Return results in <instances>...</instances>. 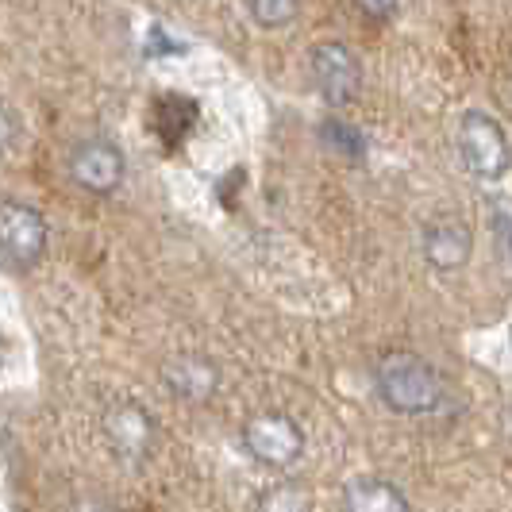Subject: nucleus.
<instances>
[{"label":"nucleus","mask_w":512,"mask_h":512,"mask_svg":"<svg viewBox=\"0 0 512 512\" xmlns=\"http://www.w3.org/2000/svg\"><path fill=\"white\" fill-rule=\"evenodd\" d=\"M343 512H412L405 489L385 478H355L343 493Z\"/></svg>","instance_id":"9d476101"},{"label":"nucleus","mask_w":512,"mask_h":512,"mask_svg":"<svg viewBox=\"0 0 512 512\" xmlns=\"http://www.w3.org/2000/svg\"><path fill=\"white\" fill-rule=\"evenodd\" d=\"M397 4L401 0H355V8H359L366 20H378V24H385L393 12H397Z\"/></svg>","instance_id":"4468645a"},{"label":"nucleus","mask_w":512,"mask_h":512,"mask_svg":"<svg viewBox=\"0 0 512 512\" xmlns=\"http://www.w3.org/2000/svg\"><path fill=\"white\" fill-rule=\"evenodd\" d=\"M47 216L27 201H4L0 208V251L12 274H27L47 255Z\"/></svg>","instance_id":"7ed1b4c3"},{"label":"nucleus","mask_w":512,"mask_h":512,"mask_svg":"<svg viewBox=\"0 0 512 512\" xmlns=\"http://www.w3.org/2000/svg\"><path fill=\"white\" fill-rule=\"evenodd\" d=\"M308 74H312V85L320 89V97L335 108L351 104L362 89L359 54L351 51L343 39H320L308 51Z\"/></svg>","instance_id":"423d86ee"},{"label":"nucleus","mask_w":512,"mask_h":512,"mask_svg":"<svg viewBox=\"0 0 512 512\" xmlns=\"http://www.w3.org/2000/svg\"><path fill=\"white\" fill-rule=\"evenodd\" d=\"M255 512H312V497L301 486H274L258 497Z\"/></svg>","instance_id":"f8f14e48"},{"label":"nucleus","mask_w":512,"mask_h":512,"mask_svg":"<svg viewBox=\"0 0 512 512\" xmlns=\"http://www.w3.org/2000/svg\"><path fill=\"white\" fill-rule=\"evenodd\" d=\"M320 139H324V147H328V151L347 154V158H362V154H366V139H362L351 124H343V120H324Z\"/></svg>","instance_id":"ddd939ff"},{"label":"nucleus","mask_w":512,"mask_h":512,"mask_svg":"<svg viewBox=\"0 0 512 512\" xmlns=\"http://www.w3.org/2000/svg\"><path fill=\"white\" fill-rule=\"evenodd\" d=\"M66 512H120V509H112V505H104V501H74Z\"/></svg>","instance_id":"2eb2a0df"},{"label":"nucleus","mask_w":512,"mask_h":512,"mask_svg":"<svg viewBox=\"0 0 512 512\" xmlns=\"http://www.w3.org/2000/svg\"><path fill=\"white\" fill-rule=\"evenodd\" d=\"M66 170H70V181H74L77 189H85L93 197H112L124 185L128 162H124V151L112 139L89 135V139H77L74 147H70Z\"/></svg>","instance_id":"20e7f679"},{"label":"nucleus","mask_w":512,"mask_h":512,"mask_svg":"<svg viewBox=\"0 0 512 512\" xmlns=\"http://www.w3.org/2000/svg\"><path fill=\"white\" fill-rule=\"evenodd\" d=\"M455 143H459V158L462 166L482 181H497L509 174L512 166V147L505 128L489 116V112H462L459 116V131H455Z\"/></svg>","instance_id":"f03ea898"},{"label":"nucleus","mask_w":512,"mask_h":512,"mask_svg":"<svg viewBox=\"0 0 512 512\" xmlns=\"http://www.w3.org/2000/svg\"><path fill=\"white\" fill-rule=\"evenodd\" d=\"M374 389L385 409L401 412V416H424L443 397L439 370L416 351H385L374 366Z\"/></svg>","instance_id":"f257e3e1"},{"label":"nucleus","mask_w":512,"mask_h":512,"mask_svg":"<svg viewBox=\"0 0 512 512\" xmlns=\"http://www.w3.org/2000/svg\"><path fill=\"white\" fill-rule=\"evenodd\" d=\"M101 432L112 447V455L128 462H143L154 451V436H158V424L154 416L139 401H112L101 416Z\"/></svg>","instance_id":"0eeeda50"},{"label":"nucleus","mask_w":512,"mask_h":512,"mask_svg":"<svg viewBox=\"0 0 512 512\" xmlns=\"http://www.w3.org/2000/svg\"><path fill=\"white\" fill-rule=\"evenodd\" d=\"M251 20L266 31H278V27H289L301 12V0H243Z\"/></svg>","instance_id":"9b49d317"},{"label":"nucleus","mask_w":512,"mask_h":512,"mask_svg":"<svg viewBox=\"0 0 512 512\" xmlns=\"http://www.w3.org/2000/svg\"><path fill=\"white\" fill-rule=\"evenodd\" d=\"M420 251L424 262L439 274H455L474 255V231L459 216H436L420 231Z\"/></svg>","instance_id":"6e6552de"},{"label":"nucleus","mask_w":512,"mask_h":512,"mask_svg":"<svg viewBox=\"0 0 512 512\" xmlns=\"http://www.w3.org/2000/svg\"><path fill=\"white\" fill-rule=\"evenodd\" d=\"M243 447L247 455L270 470H285L305 455V432L285 412H258L243 424Z\"/></svg>","instance_id":"39448f33"},{"label":"nucleus","mask_w":512,"mask_h":512,"mask_svg":"<svg viewBox=\"0 0 512 512\" xmlns=\"http://www.w3.org/2000/svg\"><path fill=\"white\" fill-rule=\"evenodd\" d=\"M162 385H166L170 397H178V401L205 405L208 397L220 389V366H216V359H208V355L181 351V355L162 362Z\"/></svg>","instance_id":"1a4fd4ad"}]
</instances>
